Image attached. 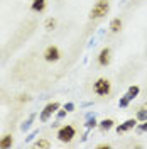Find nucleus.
<instances>
[{
    "instance_id": "obj_3",
    "label": "nucleus",
    "mask_w": 147,
    "mask_h": 149,
    "mask_svg": "<svg viewBox=\"0 0 147 149\" xmlns=\"http://www.w3.org/2000/svg\"><path fill=\"white\" fill-rule=\"evenodd\" d=\"M74 134H76V130H74L73 125H64L58 132V139L61 141V142H69L74 137Z\"/></svg>"
},
{
    "instance_id": "obj_5",
    "label": "nucleus",
    "mask_w": 147,
    "mask_h": 149,
    "mask_svg": "<svg viewBox=\"0 0 147 149\" xmlns=\"http://www.w3.org/2000/svg\"><path fill=\"white\" fill-rule=\"evenodd\" d=\"M58 109H59V103H58V102H53V103H49V105H46L44 112L41 113V120L46 122L47 119H49V115H51V113H54V112L58 110Z\"/></svg>"
},
{
    "instance_id": "obj_15",
    "label": "nucleus",
    "mask_w": 147,
    "mask_h": 149,
    "mask_svg": "<svg viewBox=\"0 0 147 149\" xmlns=\"http://www.w3.org/2000/svg\"><path fill=\"white\" fill-rule=\"evenodd\" d=\"M142 130H147V124L146 125H142Z\"/></svg>"
},
{
    "instance_id": "obj_14",
    "label": "nucleus",
    "mask_w": 147,
    "mask_h": 149,
    "mask_svg": "<svg viewBox=\"0 0 147 149\" xmlns=\"http://www.w3.org/2000/svg\"><path fill=\"white\" fill-rule=\"evenodd\" d=\"M36 148H49V142L46 139H39L36 142Z\"/></svg>"
},
{
    "instance_id": "obj_2",
    "label": "nucleus",
    "mask_w": 147,
    "mask_h": 149,
    "mask_svg": "<svg viewBox=\"0 0 147 149\" xmlns=\"http://www.w3.org/2000/svg\"><path fill=\"white\" fill-rule=\"evenodd\" d=\"M110 81L107 80V78H98L96 81H95V85H93V90H95V93H98V95H101V97H105V95H108L110 93Z\"/></svg>"
},
{
    "instance_id": "obj_8",
    "label": "nucleus",
    "mask_w": 147,
    "mask_h": 149,
    "mask_svg": "<svg viewBox=\"0 0 147 149\" xmlns=\"http://www.w3.org/2000/svg\"><path fill=\"white\" fill-rule=\"evenodd\" d=\"M31 9L34 10V12H42V10L46 9V0H34L32 5H31Z\"/></svg>"
},
{
    "instance_id": "obj_11",
    "label": "nucleus",
    "mask_w": 147,
    "mask_h": 149,
    "mask_svg": "<svg viewBox=\"0 0 147 149\" xmlns=\"http://www.w3.org/2000/svg\"><path fill=\"white\" fill-rule=\"evenodd\" d=\"M12 146V136H3L0 141V148H10Z\"/></svg>"
},
{
    "instance_id": "obj_10",
    "label": "nucleus",
    "mask_w": 147,
    "mask_h": 149,
    "mask_svg": "<svg viewBox=\"0 0 147 149\" xmlns=\"http://www.w3.org/2000/svg\"><path fill=\"white\" fill-rule=\"evenodd\" d=\"M113 127V120L112 119H105V120H101L100 122V129L101 130H108Z\"/></svg>"
},
{
    "instance_id": "obj_1",
    "label": "nucleus",
    "mask_w": 147,
    "mask_h": 149,
    "mask_svg": "<svg viewBox=\"0 0 147 149\" xmlns=\"http://www.w3.org/2000/svg\"><path fill=\"white\" fill-rule=\"evenodd\" d=\"M110 10V3L108 0H98L95 5H93L92 12H90V19H101L103 15H107Z\"/></svg>"
},
{
    "instance_id": "obj_4",
    "label": "nucleus",
    "mask_w": 147,
    "mask_h": 149,
    "mask_svg": "<svg viewBox=\"0 0 147 149\" xmlns=\"http://www.w3.org/2000/svg\"><path fill=\"white\" fill-rule=\"evenodd\" d=\"M59 56H61V53H59V49H58L56 46H49V47H46V51H44V59L49 61V63L58 61Z\"/></svg>"
},
{
    "instance_id": "obj_9",
    "label": "nucleus",
    "mask_w": 147,
    "mask_h": 149,
    "mask_svg": "<svg viewBox=\"0 0 147 149\" xmlns=\"http://www.w3.org/2000/svg\"><path fill=\"white\" fill-rule=\"evenodd\" d=\"M110 29H112V32H119L120 29H122V20L120 19H113L110 24Z\"/></svg>"
},
{
    "instance_id": "obj_6",
    "label": "nucleus",
    "mask_w": 147,
    "mask_h": 149,
    "mask_svg": "<svg viewBox=\"0 0 147 149\" xmlns=\"http://www.w3.org/2000/svg\"><path fill=\"white\" fill-rule=\"evenodd\" d=\"M98 63H100L101 66H107L108 63H110V49H108V47L101 49L100 56H98Z\"/></svg>"
},
{
    "instance_id": "obj_7",
    "label": "nucleus",
    "mask_w": 147,
    "mask_h": 149,
    "mask_svg": "<svg viewBox=\"0 0 147 149\" xmlns=\"http://www.w3.org/2000/svg\"><path fill=\"white\" fill-rule=\"evenodd\" d=\"M135 124H137V120H135V119H129V120L123 122V125H119V127H117V132H119V134H122V132H125V130L135 127Z\"/></svg>"
},
{
    "instance_id": "obj_13",
    "label": "nucleus",
    "mask_w": 147,
    "mask_h": 149,
    "mask_svg": "<svg viewBox=\"0 0 147 149\" xmlns=\"http://www.w3.org/2000/svg\"><path fill=\"white\" fill-rule=\"evenodd\" d=\"M44 26H46V29H47V31H53V29L56 27V20H54V19H47Z\"/></svg>"
},
{
    "instance_id": "obj_12",
    "label": "nucleus",
    "mask_w": 147,
    "mask_h": 149,
    "mask_svg": "<svg viewBox=\"0 0 147 149\" xmlns=\"http://www.w3.org/2000/svg\"><path fill=\"white\" fill-rule=\"evenodd\" d=\"M139 95V86H130L129 88V93H127V98L132 100V98H135Z\"/></svg>"
}]
</instances>
